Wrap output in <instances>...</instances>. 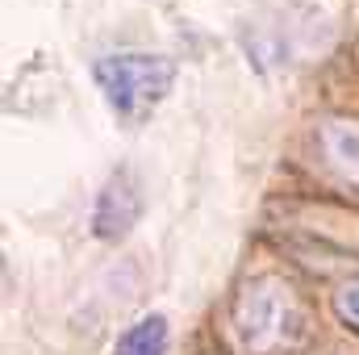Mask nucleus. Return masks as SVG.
<instances>
[{"mask_svg":"<svg viewBox=\"0 0 359 355\" xmlns=\"http://www.w3.org/2000/svg\"><path fill=\"white\" fill-rule=\"evenodd\" d=\"M92 80H96V88L104 96V105L126 126H138L172 92V84H176V63L163 59V55H138V51L100 55L92 63Z\"/></svg>","mask_w":359,"mask_h":355,"instance_id":"f257e3e1","label":"nucleus"},{"mask_svg":"<svg viewBox=\"0 0 359 355\" xmlns=\"http://www.w3.org/2000/svg\"><path fill=\"white\" fill-rule=\"evenodd\" d=\"M234 335H238L243 351L276 355L284 347H292V339L301 335V309L292 305L288 288H280L276 280H255L238 297Z\"/></svg>","mask_w":359,"mask_h":355,"instance_id":"f03ea898","label":"nucleus"},{"mask_svg":"<svg viewBox=\"0 0 359 355\" xmlns=\"http://www.w3.org/2000/svg\"><path fill=\"white\" fill-rule=\"evenodd\" d=\"M142 217V180L134 168H117L113 176L104 180L96 209H92V234L104 243L126 239Z\"/></svg>","mask_w":359,"mask_h":355,"instance_id":"7ed1b4c3","label":"nucleus"},{"mask_svg":"<svg viewBox=\"0 0 359 355\" xmlns=\"http://www.w3.org/2000/svg\"><path fill=\"white\" fill-rule=\"evenodd\" d=\"M168 343H172L168 318H163V314H151V318L134 322V326L117 339V355H168Z\"/></svg>","mask_w":359,"mask_h":355,"instance_id":"20e7f679","label":"nucleus"},{"mask_svg":"<svg viewBox=\"0 0 359 355\" xmlns=\"http://www.w3.org/2000/svg\"><path fill=\"white\" fill-rule=\"evenodd\" d=\"M326 151L339 163V172H347L351 180H359V126L330 121L326 126Z\"/></svg>","mask_w":359,"mask_h":355,"instance_id":"39448f33","label":"nucleus"},{"mask_svg":"<svg viewBox=\"0 0 359 355\" xmlns=\"http://www.w3.org/2000/svg\"><path fill=\"white\" fill-rule=\"evenodd\" d=\"M334 305H339V314H343L347 322L359 326V280H351V284L339 288V301H334Z\"/></svg>","mask_w":359,"mask_h":355,"instance_id":"423d86ee","label":"nucleus"}]
</instances>
